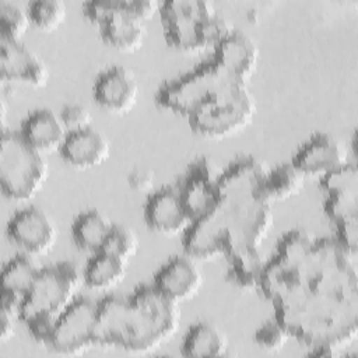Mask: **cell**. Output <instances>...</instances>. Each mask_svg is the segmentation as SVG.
Returning <instances> with one entry per match:
<instances>
[{
    "label": "cell",
    "mask_w": 358,
    "mask_h": 358,
    "mask_svg": "<svg viewBox=\"0 0 358 358\" xmlns=\"http://www.w3.org/2000/svg\"><path fill=\"white\" fill-rule=\"evenodd\" d=\"M60 117L69 133L92 127V115L85 106L78 103L66 105L60 112Z\"/></svg>",
    "instance_id": "836d02e7"
},
{
    "label": "cell",
    "mask_w": 358,
    "mask_h": 358,
    "mask_svg": "<svg viewBox=\"0 0 358 358\" xmlns=\"http://www.w3.org/2000/svg\"><path fill=\"white\" fill-rule=\"evenodd\" d=\"M179 323L178 302L152 284L138 285L127 298L109 295L98 301L94 343L129 352H148L173 337Z\"/></svg>",
    "instance_id": "7a4b0ae2"
},
{
    "label": "cell",
    "mask_w": 358,
    "mask_h": 358,
    "mask_svg": "<svg viewBox=\"0 0 358 358\" xmlns=\"http://www.w3.org/2000/svg\"><path fill=\"white\" fill-rule=\"evenodd\" d=\"M83 282V273L71 262L42 267L20 310V319L36 343L49 345L57 319L76 301Z\"/></svg>",
    "instance_id": "3957f363"
},
{
    "label": "cell",
    "mask_w": 358,
    "mask_h": 358,
    "mask_svg": "<svg viewBox=\"0 0 358 358\" xmlns=\"http://www.w3.org/2000/svg\"><path fill=\"white\" fill-rule=\"evenodd\" d=\"M20 134L24 140L43 155L60 151L69 131L60 117L52 109L41 108L32 110L22 122Z\"/></svg>",
    "instance_id": "d6986e66"
},
{
    "label": "cell",
    "mask_w": 358,
    "mask_h": 358,
    "mask_svg": "<svg viewBox=\"0 0 358 358\" xmlns=\"http://www.w3.org/2000/svg\"><path fill=\"white\" fill-rule=\"evenodd\" d=\"M42 267L34 256L21 253L7 262L1 271V291L15 294L24 299L32 288Z\"/></svg>",
    "instance_id": "d4e9b609"
},
{
    "label": "cell",
    "mask_w": 358,
    "mask_h": 358,
    "mask_svg": "<svg viewBox=\"0 0 358 358\" xmlns=\"http://www.w3.org/2000/svg\"><path fill=\"white\" fill-rule=\"evenodd\" d=\"M14 319H15V316L0 310V340H1V343L11 340V337L14 336V333H15Z\"/></svg>",
    "instance_id": "d590c367"
},
{
    "label": "cell",
    "mask_w": 358,
    "mask_h": 358,
    "mask_svg": "<svg viewBox=\"0 0 358 358\" xmlns=\"http://www.w3.org/2000/svg\"><path fill=\"white\" fill-rule=\"evenodd\" d=\"M154 173L147 168H133L127 175L129 186L136 192H145L151 189Z\"/></svg>",
    "instance_id": "e575fe53"
},
{
    "label": "cell",
    "mask_w": 358,
    "mask_h": 358,
    "mask_svg": "<svg viewBox=\"0 0 358 358\" xmlns=\"http://www.w3.org/2000/svg\"><path fill=\"white\" fill-rule=\"evenodd\" d=\"M113 224L98 210H87L76 217L71 236L76 246L84 252L96 253L102 249Z\"/></svg>",
    "instance_id": "cb8c5ba5"
},
{
    "label": "cell",
    "mask_w": 358,
    "mask_h": 358,
    "mask_svg": "<svg viewBox=\"0 0 358 358\" xmlns=\"http://www.w3.org/2000/svg\"><path fill=\"white\" fill-rule=\"evenodd\" d=\"M228 348L227 336L208 322L189 327L182 341V355L187 358H220L227 355Z\"/></svg>",
    "instance_id": "ffe728a7"
},
{
    "label": "cell",
    "mask_w": 358,
    "mask_h": 358,
    "mask_svg": "<svg viewBox=\"0 0 358 358\" xmlns=\"http://www.w3.org/2000/svg\"><path fill=\"white\" fill-rule=\"evenodd\" d=\"M289 337L291 336L288 334V331L273 317L271 320H267L257 327L253 340L256 345L262 350L278 351L284 348Z\"/></svg>",
    "instance_id": "1f68e13d"
},
{
    "label": "cell",
    "mask_w": 358,
    "mask_h": 358,
    "mask_svg": "<svg viewBox=\"0 0 358 358\" xmlns=\"http://www.w3.org/2000/svg\"><path fill=\"white\" fill-rule=\"evenodd\" d=\"M305 179L306 176L292 162L268 168L260 187V197L268 204L291 199L303 189Z\"/></svg>",
    "instance_id": "7402d4cb"
},
{
    "label": "cell",
    "mask_w": 358,
    "mask_h": 358,
    "mask_svg": "<svg viewBox=\"0 0 358 358\" xmlns=\"http://www.w3.org/2000/svg\"><path fill=\"white\" fill-rule=\"evenodd\" d=\"M324 194L323 213L331 224L358 218V189H343Z\"/></svg>",
    "instance_id": "4316f807"
},
{
    "label": "cell",
    "mask_w": 358,
    "mask_h": 358,
    "mask_svg": "<svg viewBox=\"0 0 358 358\" xmlns=\"http://www.w3.org/2000/svg\"><path fill=\"white\" fill-rule=\"evenodd\" d=\"M164 36L169 46L187 53L215 48L234 27L207 0H171L159 4Z\"/></svg>",
    "instance_id": "277c9868"
},
{
    "label": "cell",
    "mask_w": 358,
    "mask_h": 358,
    "mask_svg": "<svg viewBox=\"0 0 358 358\" xmlns=\"http://www.w3.org/2000/svg\"><path fill=\"white\" fill-rule=\"evenodd\" d=\"M203 284V275L193 257L173 256L154 275L152 285L165 296L180 303L193 298Z\"/></svg>",
    "instance_id": "e0dca14e"
},
{
    "label": "cell",
    "mask_w": 358,
    "mask_h": 358,
    "mask_svg": "<svg viewBox=\"0 0 358 358\" xmlns=\"http://www.w3.org/2000/svg\"><path fill=\"white\" fill-rule=\"evenodd\" d=\"M95 102L110 113L130 112L138 98V81L124 66H110L101 71L92 87Z\"/></svg>",
    "instance_id": "7c38bea8"
},
{
    "label": "cell",
    "mask_w": 358,
    "mask_h": 358,
    "mask_svg": "<svg viewBox=\"0 0 358 358\" xmlns=\"http://www.w3.org/2000/svg\"><path fill=\"white\" fill-rule=\"evenodd\" d=\"M98 301L77 296L57 319L48 348L63 355L81 354L94 343Z\"/></svg>",
    "instance_id": "9c48e42d"
},
{
    "label": "cell",
    "mask_w": 358,
    "mask_h": 358,
    "mask_svg": "<svg viewBox=\"0 0 358 358\" xmlns=\"http://www.w3.org/2000/svg\"><path fill=\"white\" fill-rule=\"evenodd\" d=\"M137 249H138L137 234L124 225L113 224L99 252L113 255L127 262L130 257H133L137 253Z\"/></svg>",
    "instance_id": "f546056e"
},
{
    "label": "cell",
    "mask_w": 358,
    "mask_h": 358,
    "mask_svg": "<svg viewBox=\"0 0 358 358\" xmlns=\"http://www.w3.org/2000/svg\"><path fill=\"white\" fill-rule=\"evenodd\" d=\"M11 243L31 256L49 253L57 241V228L48 213L39 207H25L17 211L7 224Z\"/></svg>",
    "instance_id": "8fae6325"
},
{
    "label": "cell",
    "mask_w": 358,
    "mask_h": 358,
    "mask_svg": "<svg viewBox=\"0 0 358 358\" xmlns=\"http://www.w3.org/2000/svg\"><path fill=\"white\" fill-rule=\"evenodd\" d=\"M31 24L28 11L10 1H0V38L22 41Z\"/></svg>",
    "instance_id": "f1b7e54d"
},
{
    "label": "cell",
    "mask_w": 358,
    "mask_h": 358,
    "mask_svg": "<svg viewBox=\"0 0 358 358\" xmlns=\"http://www.w3.org/2000/svg\"><path fill=\"white\" fill-rule=\"evenodd\" d=\"M59 152L70 166L90 169L109 158L110 144L105 134L94 127H88L69 133Z\"/></svg>",
    "instance_id": "ac0fdd59"
},
{
    "label": "cell",
    "mask_w": 358,
    "mask_h": 358,
    "mask_svg": "<svg viewBox=\"0 0 358 358\" xmlns=\"http://www.w3.org/2000/svg\"><path fill=\"white\" fill-rule=\"evenodd\" d=\"M291 162L305 176L322 178L348 161L340 140L327 133H316L298 148Z\"/></svg>",
    "instance_id": "9a60e30c"
},
{
    "label": "cell",
    "mask_w": 358,
    "mask_h": 358,
    "mask_svg": "<svg viewBox=\"0 0 358 358\" xmlns=\"http://www.w3.org/2000/svg\"><path fill=\"white\" fill-rule=\"evenodd\" d=\"M255 113L256 102L248 85L232 81L201 103L187 120L190 129L201 137L225 138L245 130Z\"/></svg>",
    "instance_id": "8992f818"
},
{
    "label": "cell",
    "mask_w": 358,
    "mask_h": 358,
    "mask_svg": "<svg viewBox=\"0 0 358 358\" xmlns=\"http://www.w3.org/2000/svg\"><path fill=\"white\" fill-rule=\"evenodd\" d=\"M228 268L225 278L241 291H257L262 280L266 257L260 248H248L225 257Z\"/></svg>",
    "instance_id": "44dd1931"
},
{
    "label": "cell",
    "mask_w": 358,
    "mask_h": 358,
    "mask_svg": "<svg viewBox=\"0 0 358 358\" xmlns=\"http://www.w3.org/2000/svg\"><path fill=\"white\" fill-rule=\"evenodd\" d=\"M0 76L3 81L42 88L49 81V69L22 41L0 38Z\"/></svg>",
    "instance_id": "4fadbf2b"
},
{
    "label": "cell",
    "mask_w": 358,
    "mask_h": 358,
    "mask_svg": "<svg viewBox=\"0 0 358 358\" xmlns=\"http://www.w3.org/2000/svg\"><path fill=\"white\" fill-rule=\"evenodd\" d=\"M159 4L151 0H96L83 6L88 21L99 27L101 39L120 52H134L141 48L147 29L144 22Z\"/></svg>",
    "instance_id": "5b68a950"
},
{
    "label": "cell",
    "mask_w": 358,
    "mask_h": 358,
    "mask_svg": "<svg viewBox=\"0 0 358 358\" xmlns=\"http://www.w3.org/2000/svg\"><path fill=\"white\" fill-rule=\"evenodd\" d=\"M27 11L31 24L45 32L57 29L67 15V7L60 0H36L29 3Z\"/></svg>",
    "instance_id": "83f0119b"
},
{
    "label": "cell",
    "mask_w": 358,
    "mask_h": 358,
    "mask_svg": "<svg viewBox=\"0 0 358 358\" xmlns=\"http://www.w3.org/2000/svg\"><path fill=\"white\" fill-rule=\"evenodd\" d=\"M336 242L352 257L358 253V218L343 220L333 224Z\"/></svg>",
    "instance_id": "d6a6232c"
},
{
    "label": "cell",
    "mask_w": 358,
    "mask_h": 358,
    "mask_svg": "<svg viewBox=\"0 0 358 358\" xmlns=\"http://www.w3.org/2000/svg\"><path fill=\"white\" fill-rule=\"evenodd\" d=\"M315 238L305 229H291L277 242L273 257L287 264L302 262L313 246Z\"/></svg>",
    "instance_id": "484cf974"
},
{
    "label": "cell",
    "mask_w": 358,
    "mask_h": 358,
    "mask_svg": "<svg viewBox=\"0 0 358 358\" xmlns=\"http://www.w3.org/2000/svg\"><path fill=\"white\" fill-rule=\"evenodd\" d=\"M236 81L214 60H206L193 70L164 83L155 95V102L165 110L189 117L201 103Z\"/></svg>",
    "instance_id": "ba28073f"
},
{
    "label": "cell",
    "mask_w": 358,
    "mask_h": 358,
    "mask_svg": "<svg viewBox=\"0 0 358 358\" xmlns=\"http://www.w3.org/2000/svg\"><path fill=\"white\" fill-rule=\"evenodd\" d=\"M213 52V59L236 81L246 84L257 69L259 48L256 42L241 29L234 28Z\"/></svg>",
    "instance_id": "2e32d148"
},
{
    "label": "cell",
    "mask_w": 358,
    "mask_h": 358,
    "mask_svg": "<svg viewBox=\"0 0 358 358\" xmlns=\"http://www.w3.org/2000/svg\"><path fill=\"white\" fill-rule=\"evenodd\" d=\"M144 220L151 231L165 236L183 235L192 224L176 186H164L148 194L144 204Z\"/></svg>",
    "instance_id": "5bb4252c"
},
{
    "label": "cell",
    "mask_w": 358,
    "mask_h": 358,
    "mask_svg": "<svg viewBox=\"0 0 358 358\" xmlns=\"http://www.w3.org/2000/svg\"><path fill=\"white\" fill-rule=\"evenodd\" d=\"M267 171L260 159L250 155L239 157L222 169L215 206L192 221L182 235L187 256L208 260L260 248L274 222L271 204L260 197Z\"/></svg>",
    "instance_id": "6da1fadb"
},
{
    "label": "cell",
    "mask_w": 358,
    "mask_h": 358,
    "mask_svg": "<svg viewBox=\"0 0 358 358\" xmlns=\"http://www.w3.org/2000/svg\"><path fill=\"white\" fill-rule=\"evenodd\" d=\"M319 186L323 193L343 190V189H358V168L355 164H344L340 168L319 178Z\"/></svg>",
    "instance_id": "4dcf8cb0"
},
{
    "label": "cell",
    "mask_w": 358,
    "mask_h": 358,
    "mask_svg": "<svg viewBox=\"0 0 358 358\" xmlns=\"http://www.w3.org/2000/svg\"><path fill=\"white\" fill-rule=\"evenodd\" d=\"M49 175L45 155L29 145L20 131L3 130L0 141V183L3 194L27 201L43 187Z\"/></svg>",
    "instance_id": "52a82bcc"
},
{
    "label": "cell",
    "mask_w": 358,
    "mask_h": 358,
    "mask_svg": "<svg viewBox=\"0 0 358 358\" xmlns=\"http://www.w3.org/2000/svg\"><path fill=\"white\" fill-rule=\"evenodd\" d=\"M222 169L208 157L196 158L180 178L176 189L192 221L206 215L217 203Z\"/></svg>",
    "instance_id": "30bf717a"
},
{
    "label": "cell",
    "mask_w": 358,
    "mask_h": 358,
    "mask_svg": "<svg viewBox=\"0 0 358 358\" xmlns=\"http://www.w3.org/2000/svg\"><path fill=\"white\" fill-rule=\"evenodd\" d=\"M127 262L105 252H96L90 257L83 278L88 288L94 291H108L120 284L126 275Z\"/></svg>",
    "instance_id": "603a6c76"
}]
</instances>
